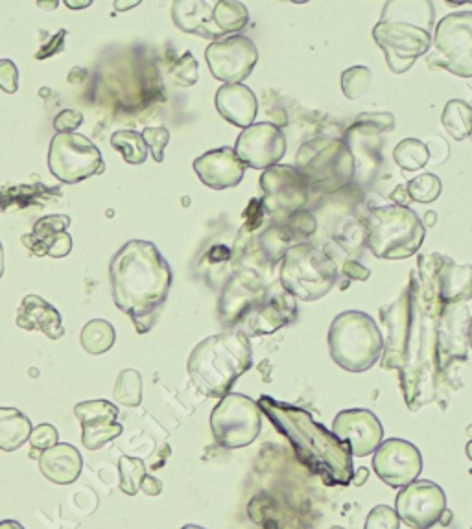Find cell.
<instances>
[{"label":"cell","instance_id":"obj_20","mask_svg":"<svg viewBox=\"0 0 472 529\" xmlns=\"http://www.w3.org/2000/svg\"><path fill=\"white\" fill-rule=\"evenodd\" d=\"M331 432L351 448L353 458H366L373 454L384 439V428L377 415L364 408L338 413L332 421Z\"/></svg>","mask_w":472,"mask_h":529},{"label":"cell","instance_id":"obj_12","mask_svg":"<svg viewBox=\"0 0 472 529\" xmlns=\"http://www.w3.org/2000/svg\"><path fill=\"white\" fill-rule=\"evenodd\" d=\"M211 430L220 447H249L262 430L259 402L240 393H229L211 413Z\"/></svg>","mask_w":472,"mask_h":529},{"label":"cell","instance_id":"obj_33","mask_svg":"<svg viewBox=\"0 0 472 529\" xmlns=\"http://www.w3.org/2000/svg\"><path fill=\"white\" fill-rule=\"evenodd\" d=\"M80 340H82V347L85 353L98 356V354L111 351V347L117 341V332H115V327L106 319H91L83 327Z\"/></svg>","mask_w":472,"mask_h":529},{"label":"cell","instance_id":"obj_11","mask_svg":"<svg viewBox=\"0 0 472 529\" xmlns=\"http://www.w3.org/2000/svg\"><path fill=\"white\" fill-rule=\"evenodd\" d=\"M432 48L430 67L472 78V12L445 15L432 34Z\"/></svg>","mask_w":472,"mask_h":529},{"label":"cell","instance_id":"obj_1","mask_svg":"<svg viewBox=\"0 0 472 529\" xmlns=\"http://www.w3.org/2000/svg\"><path fill=\"white\" fill-rule=\"evenodd\" d=\"M415 286L417 279H412L399 301L384 306L380 312L388 332L382 369H399L404 400L412 412L436 400L437 377L441 373L437 358V323L441 312L428 319V323H423L426 305L417 288V297L423 308L419 314Z\"/></svg>","mask_w":472,"mask_h":529},{"label":"cell","instance_id":"obj_14","mask_svg":"<svg viewBox=\"0 0 472 529\" xmlns=\"http://www.w3.org/2000/svg\"><path fill=\"white\" fill-rule=\"evenodd\" d=\"M419 273L417 283L437 294L441 305L471 301L472 266L469 264H456L447 257L430 255L419 259Z\"/></svg>","mask_w":472,"mask_h":529},{"label":"cell","instance_id":"obj_17","mask_svg":"<svg viewBox=\"0 0 472 529\" xmlns=\"http://www.w3.org/2000/svg\"><path fill=\"white\" fill-rule=\"evenodd\" d=\"M205 59L216 80L242 83L259 63V48L246 36H229L214 41L205 50Z\"/></svg>","mask_w":472,"mask_h":529},{"label":"cell","instance_id":"obj_37","mask_svg":"<svg viewBox=\"0 0 472 529\" xmlns=\"http://www.w3.org/2000/svg\"><path fill=\"white\" fill-rule=\"evenodd\" d=\"M113 397L126 408H137L142 402V377L137 369H124L118 373Z\"/></svg>","mask_w":472,"mask_h":529},{"label":"cell","instance_id":"obj_35","mask_svg":"<svg viewBox=\"0 0 472 529\" xmlns=\"http://www.w3.org/2000/svg\"><path fill=\"white\" fill-rule=\"evenodd\" d=\"M111 146L124 157L128 165H142L148 159V146L139 131H115L111 137Z\"/></svg>","mask_w":472,"mask_h":529},{"label":"cell","instance_id":"obj_7","mask_svg":"<svg viewBox=\"0 0 472 529\" xmlns=\"http://www.w3.org/2000/svg\"><path fill=\"white\" fill-rule=\"evenodd\" d=\"M384 336L377 321L360 310L338 314L329 329L332 360L349 373H364L380 360Z\"/></svg>","mask_w":472,"mask_h":529},{"label":"cell","instance_id":"obj_50","mask_svg":"<svg viewBox=\"0 0 472 529\" xmlns=\"http://www.w3.org/2000/svg\"><path fill=\"white\" fill-rule=\"evenodd\" d=\"M343 271H345V275L349 279H354V281H367V277L371 275V271L364 268V266H360L358 262H353V260H345L343 262Z\"/></svg>","mask_w":472,"mask_h":529},{"label":"cell","instance_id":"obj_62","mask_svg":"<svg viewBox=\"0 0 472 529\" xmlns=\"http://www.w3.org/2000/svg\"><path fill=\"white\" fill-rule=\"evenodd\" d=\"M469 139H471V142H472V131H471V135H469Z\"/></svg>","mask_w":472,"mask_h":529},{"label":"cell","instance_id":"obj_49","mask_svg":"<svg viewBox=\"0 0 472 529\" xmlns=\"http://www.w3.org/2000/svg\"><path fill=\"white\" fill-rule=\"evenodd\" d=\"M72 251V238L67 231L54 236L47 246H45V255L52 259H63Z\"/></svg>","mask_w":472,"mask_h":529},{"label":"cell","instance_id":"obj_26","mask_svg":"<svg viewBox=\"0 0 472 529\" xmlns=\"http://www.w3.org/2000/svg\"><path fill=\"white\" fill-rule=\"evenodd\" d=\"M214 104L224 120L236 128L246 130L253 126L259 113V100L255 93L244 83H225L218 91Z\"/></svg>","mask_w":472,"mask_h":529},{"label":"cell","instance_id":"obj_13","mask_svg":"<svg viewBox=\"0 0 472 529\" xmlns=\"http://www.w3.org/2000/svg\"><path fill=\"white\" fill-rule=\"evenodd\" d=\"M260 189L264 192L262 205L277 220H288L297 211H303L308 201V185L295 166L275 165L260 176Z\"/></svg>","mask_w":472,"mask_h":529},{"label":"cell","instance_id":"obj_23","mask_svg":"<svg viewBox=\"0 0 472 529\" xmlns=\"http://www.w3.org/2000/svg\"><path fill=\"white\" fill-rule=\"evenodd\" d=\"M264 292V284L255 271H240L225 284L224 294L218 305L220 321L225 327L240 325L242 321H246L251 310L259 305Z\"/></svg>","mask_w":472,"mask_h":529},{"label":"cell","instance_id":"obj_6","mask_svg":"<svg viewBox=\"0 0 472 529\" xmlns=\"http://www.w3.org/2000/svg\"><path fill=\"white\" fill-rule=\"evenodd\" d=\"M366 246L377 259L413 257L425 242V225L410 207L384 205L367 212Z\"/></svg>","mask_w":472,"mask_h":529},{"label":"cell","instance_id":"obj_16","mask_svg":"<svg viewBox=\"0 0 472 529\" xmlns=\"http://www.w3.org/2000/svg\"><path fill=\"white\" fill-rule=\"evenodd\" d=\"M447 511V496L443 489L428 480L402 487L395 498V513L401 522L412 529H430Z\"/></svg>","mask_w":472,"mask_h":529},{"label":"cell","instance_id":"obj_18","mask_svg":"<svg viewBox=\"0 0 472 529\" xmlns=\"http://www.w3.org/2000/svg\"><path fill=\"white\" fill-rule=\"evenodd\" d=\"M373 454V469L378 478L395 489L415 482L423 471V456L419 448L406 439L393 437L382 441Z\"/></svg>","mask_w":472,"mask_h":529},{"label":"cell","instance_id":"obj_46","mask_svg":"<svg viewBox=\"0 0 472 529\" xmlns=\"http://www.w3.org/2000/svg\"><path fill=\"white\" fill-rule=\"evenodd\" d=\"M28 441H30V445L37 452H45L48 448L58 445V430H56V426H52L50 423L39 424V426H34V430H32Z\"/></svg>","mask_w":472,"mask_h":529},{"label":"cell","instance_id":"obj_61","mask_svg":"<svg viewBox=\"0 0 472 529\" xmlns=\"http://www.w3.org/2000/svg\"><path fill=\"white\" fill-rule=\"evenodd\" d=\"M469 341H471V347H472V318H471V323H469Z\"/></svg>","mask_w":472,"mask_h":529},{"label":"cell","instance_id":"obj_59","mask_svg":"<svg viewBox=\"0 0 472 529\" xmlns=\"http://www.w3.org/2000/svg\"><path fill=\"white\" fill-rule=\"evenodd\" d=\"M117 6L118 10H122V8H133V6H137V2H133V4H115Z\"/></svg>","mask_w":472,"mask_h":529},{"label":"cell","instance_id":"obj_47","mask_svg":"<svg viewBox=\"0 0 472 529\" xmlns=\"http://www.w3.org/2000/svg\"><path fill=\"white\" fill-rule=\"evenodd\" d=\"M0 89L8 95L19 91V69L12 59H0Z\"/></svg>","mask_w":472,"mask_h":529},{"label":"cell","instance_id":"obj_34","mask_svg":"<svg viewBox=\"0 0 472 529\" xmlns=\"http://www.w3.org/2000/svg\"><path fill=\"white\" fill-rule=\"evenodd\" d=\"M441 122L450 137L456 141H465L472 131V106L465 100H450L443 109Z\"/></svg>","mask_w":472,"mask_h":529},{"label":"cell","instance_id":"obj_27","mask_svg":"<svg viewBox=\"0 0 472 529\" xmlns=\"http://www.w3.org/2000/svg\"><path fill=\"white\" fill-rule=\"evenodd\" d=\"M15 323L19 329L30 332L39 330L50 340H61L65 336L61 314L39 295L30 294L24 297L23 303L17 310Z\"/></svg>","mask_w":472,"mask_h":529},{"label":"cell","instance_id":"obj_53","mask_svg":"<svg viewBox=\"0 0 472 529\" xmlns=\"http://www.w3.org/2000/svg\"><path fill=\"white\" fill-rule=\"evenodd\" d=\"M367 476H369V471H367L366 467H362V469H358V472L354 471V476H353L354 485H358V487H362V485H364V483L367 482Z\"/></svg>","mask_w":472,"mask_h":529},{"label":"cell","instance_id":"obj_5","mask_svg":"<svg viewBox=\"0 0 472 529\" xmlns=\"http://www.w3.org/2000/svg\"><path fill=\"white\" fill-rule=\"evenodd\" d=\"M253 365V349L248 334L222 332L200 341L187 362L190 380L201 395L224 399L236 380Z\"/></svg>","mask_w":472,"mask_h":529},{"label":"cell","instance_id":"obj_40","mask_svg":"<svg viewBox=\"0 0 472 529\" xmlns=\"http://www.w3.org/2000/svg\"><path fill=\"white\" fill-rule=\"evenodd\" d=\"M294 236L286 227H272L260 238V251L268 259V262H277L284 259L286 251L290 249V240Z\"/></svg>","mask_w":472,"mask_h":529},{"label":"cell","instance_id":"obj_19","mask_svg":"<svg viewBox=\"0 0 472 529\" xmlns=\"http://www.w3.org/2000/svg\"><path fill=\"white\" fill-rule=\"evenodd\" d=\"M235 153L246 168L268 170L283 161L286 137L272 122H259L238 135Z\"/></svg>","mask_w":472,"mask_h":529},{"label":"cell","instance_id":"obj_51","mask_svg":"<svg viewBox=\"0 0 472 529\" xmlns=\"http://www.w3.org/2000/svg\"><path fill=\"white\" fill-rule=\"evenodd\" d=\"M141 489L144 491V494H148V496H159L161 491H163V482L157 480L155 476L146 474L144 480H142Z\"/></svg>","mask_w":472,"mask_h":529},{"label":"cell","instance_id":"obj_43","mask_svg":"<svg viewBox=\"0 0 472 529\" xmlns=\"http://www.w3.org/2000/svg\"><path fill=\"white\" fill-rule=\"evenodd\" d=\"M142 139L148 146V152L154 155L155 163L165 161V150L170 142V131L159 126V128H146L142 131Z\"/></svg>","mask_w":472,"mask_h":529},{"label":"cell","instance_id":"obj_29","mask_svg":"<svg viewBox=\"0 0 472 529\" xmlns=\"http://www.w3.org/2000/svg\"><path fill=\"white\" fill-rule=\"evenodd\" d=\"M83 459L80 450L69 443H58L39 456V471L48 482L71 485L80 478Z\"/></svg>","mask_w":472,"mask_h":529},{"label":"cell","instance_id":"obj_9","mask_svg":"<svg viewBox=\"0 0 472 529\" xmlns=\"http://www.w3.org/2000/svg\"><path fill=\"white\" fill-rule=\"evenodd\" d=\"M338 279L334 260L310 244L292 246L284 255L281 286L295 299L312 303L329 294Z\"/></svg>","mask_w":472,"mask_h":529},{"label":"cell","instance_id":"obj_52","mask_svg":"<svg viewBox=\"0 0 472 529\" xmlns=\"http://www.w3.org/2000/svg\"><path fill=\"white\" fill-rule=\"evenodd\" d=\"M391 201H393L395 205H399V207H408V205L412 203V198H410V194H408V189H406L404 185H399L397 189L393 190Z\"/></svg>","mask_w":472,"mask_h":529},{"label":"cell","instance_id":"obj_63","mask_svg":"<svg viewBox=\"0 0 472 529\" xmlns=\"http://www.w3.org/2000/svg\"><path fill=\"white\" fill-rule=\"evenodd\" d=\"M331 529H334V528H331ZM338 529H343V528H340V526H338Z\"/></svg>","mask_w":472,"mask_h":529},{"label":"cell","instance_id":"obj_48","mask_svg":"<svg viewBox=\"0 0 472 529\" xmlns=\"http://www.w3.org/2000/svg\"><path fill=\"white\" fill-rule=\"evenodd\" d=\"M83 124V115L78 109H63L54 118V128L58 133H74Z\"/></svg>","mask_w":472,"mask_h":529},{"label":"cell","instance_id":"obj_31","mask_svg":"<svg viewBox=\"0 0 472 529\" xmlns=\"http://www.w3.org/2000/svg\"><path fill=\"white\" fill-rule=\"evenodd\" d=\"M69 225H71V218L65 216V214L45 216V218L37 220L32 235L24 236L23 242L32 249L34 255L45 257V246L54 236L59 235V233H65L69 229Z\"/></svg>","mask_w":472,"mask_h":529},{"label":"cell","instance_id":"obj_15","mask_svg":"<svg viewBox=\"0 0 472 529\" xmlns=\"http://www.w3.org/2000/svg\"><path fill=\"white\" fill-rule=\"evenodd\" d=\"M395 128L393 113H362L347 130L345 144L353 153L354 166L360 176L371 177L382 161L380 135Z\"/></svg>","mask_w":472,"mask_h":529},{"label":"cell","instance_id":"obj_8","mask_svg":"<svg viewBox=\"0 0 472 529\" xmlns=\"http://www.w3.org/2000/svg\"><path fill=\"white\" fill-rule=\"evenodd\" d=\"M297 172L305 177L308 190L334 194L356 176L353 153L342 139L319 137L305 142L297 152Z\"/></svg>","mask_w":472,"mask_h":529},{"label":"cell","instance_id":"obj_55","mask_svg":"<svg viewBox=\"0 0 472 529\" xmlns=\"http://www.w3.org/2000/svg\"><path fill=\"white\" fill-rule=\"evenodd\" d=\"M425 224L426 225H434L436 224L437 222V214L436 212H426V216H425ZM423 224V225H425Z\"/></svg>","mask_w":472,"mask_h":529},{"label":"cell","instance_id":"obj_54","mask_svg":"<svg viewBox=\"0 0 472 529\" xmlns=\"http://www.w3.org/2000/svg\"><path fill=\"white\" fill-rule=\"evenodd\" d=\"M0 529H24L17 520H0Z\"/></svg>","mask_w":472,"mask_h":529},{"label":"cell","instance_id":"obj_30","mask_svg":"<svg viewBox=\"0 0 472 529\" xmlns=\"http://www.w3.org/2000/svg\"><path fill=\"white\" fill-rule=\"evenodd\" d=\"M34 426L17 408H0V450L15 452L30 439Z\"/></svg>","mask_w":472,"mask_h":529},{"label":"cell","instance_id":"obj_22","mask_svg":"<svg viewBox=\"0 0 472 529\" xmlns=\"http://www.w3.org/2000/svg\"><path fill=\"white\" fill-rule=\"evenodd\" d=\"M74 415L82 424V445L87 450H100L124 432L117 406L107 400L80 402L74 406Z\"/></svg>","mask_w":472,"mask_h":529},{"label":"cell","instance_id":"obj_2","mask_svg":"<svg viewBox=\"0 0 472 529\" xmlns=\"http://www.w3.org/2000/svg\"><path fill=\"white\" fill-rule=\"evenodd\" d=\"M109 281L118 310L130 316L137 334H148L172 286V270L161 251L152 242L130 240L109 262Z\"/></svg>","mask_w":472,"mask_h":529},{"label":"cell","instance_id":"obj_25","mask_svg":"<svg viewBox=\"0 0 472 529\" xmlns=\"http://www.w3.org/2000/svg\"><path fill=\"white\" fill-rule=\"evenodd\" d=\"M297 316V301L284 288L268 290L262 295L259 305L251 310L246 323L251 334H273L286 325H290Z\"/></svg>","mask_w":472,"mask_h":529},{"label":"cell","instance_id":"obj_10","mask_svg":"<svg viewBox=\"0 0 472 529\" xmlns=\"http://www.w3.org/2000/svg\"><path fill=\"white\" fill-rule=\"evenodd\" d=\"M48 170L61 183L78 185L102 174L106 163L95 142L80 133H56L48 150Z\"/></svg>","mask_w":472,"mask_h":529},{"label":"cell","instance_id":"obj_57","mask_svg":"<svg viewBox=\"0 0 472 529\" xmlns=\"http://www.w3.org/2000/svg\"><path fill=\"white\" fill-rule=\"evenodd\" d=\"M69 8H83V6H91V2H83V4H72V2H67Z\"/></svg>","mask_w":472,"mask_h":529},{"label":"cell","instance_id":"obj_38","mask_svg":"<svg viewBox=\"0 0 472 529\" xmlns=\"http://www.w3.org/2000/svg\"><path fill=\"white\" fill-rule=\"evenodd\" d=\"M118 472H120V491L128 496H135L141 491V483L146 476V465L141 458L120 456L118 459Z\"/></svg>","mask_w":472,"mask_h":529},{"label":"cell","instance_id":"obj_42","mask_svg":"<svg viewBox=\"0 0 472 529\" xmlns=\"http://www.w3.org/2000/svg\"><path fill=\"white\" fill-rule=\"evenodd\" d=\"M170 76H172V82L179 85V87H183V89L196 85L198 78H200V74H198V61L194 59V56L190 52H185L174 63V67L170 69Z\"/></svg>","mask_w":472,"mask_h":529},{"label":"cell","instance_id":"obj_45","mask_svg":"<svg viewBox=\"0 0 472 529\" xmlns=\"http://www.w3.org/2000/svg\"><path fill=\"white\" fill-rule=\"evenodd\" d=\"M286 229L292 236H310L316 233L318 229V220L310 211H297L288 218Z\"/></svg>","mask_w":472,"mask_h":529},{"label":"cell","instance_id":"obj_56","mask_svg":"<svg viewBox=\"0 0 472 529\" xmlns=\"http://www.w3.org/2000/svg\"><path fill=\"white\" fill-rule=\"evenodd\" d=\"M4 275V249H2V242H0V279Z\"/></svg>","mask_w":472,"mask_h":529},{"label":"cell","instance_id":"obj_64","mask_svg":"<svg viewBox=\"0 0 472 529\" xmlns=\"http://www.w3.org/2000/svg\"><path fill=\"white\" fill-rule=\"evenodd\" d=\"M472 529V528H471Z\"/></svg>","mask_w":472,"mask_h":529},{"label":"cell","instance_id":"obj_21","mask_svg":"<svg viewBox=\"0 0 472 529\" xmlns=\"http://www.w3.org/2000/svg\"><path fill=\"white\" fill-rule=\"evenodd\" d=\"M469 323L471 314L465 303L443 306L437 323V358L441 371L452 362L467 360Z\"/></svg>","mask_w":472,"mask_h":529},{"label":"cell","instance_id":"obj_4","mask_svg":"<svg viewBox=\"0 0 472 529\" xmlns=\"http://www.w3.org/2000/svg\"><path fill=\"white\" fill-rule=\"evenodd\" d=\"M434 4L426 0H390L373 28L391 72L404 74L432 48Z\"/></svg>","mask_w":472,"mask_h":529},{"label":"cell","instance_id":"obj_36","mask_svg":"<svg viewBox=\"0 0 472 529\" xmlns=\"http://www.w3.org/2000/svg\"><path fill=\"white\" fill-rule=\"evenodd\" d=\"M393 161L401 166L404 172H417L425 168L430 161L426 142L419 139H404L395 146Z\"/></svg>","mask_w":472,"mask_h":529},{"label":"cell","instance_id":"obj_24","mask_svg":"<svg viewBox=\"0 0 472 529\" xmlns=\"http://www.w3.org/2000/svg\"><path fill=\"white\" fill-rule=\"evenodd\" d=\"M194 172L209 189L227 190L233 189L244 179L246 165L238 159L233 148L224 146L200 155L194 161Z\"/></svg>","mask_w":472,"mask_h":529},{"label":"cell","instance_id":"obj_32","mask_svg":"<svg viewBox=\"0 0 472 529\" xmlns=\"http://www.w3.org/2000/svg\"><path fill=\"white\" fill-rule=\"evenodd\" d=\"M249 23V12L246 4L238 0H218L214 2V24L220 34L229 37L244 30Z\"/></svg>","mask_w":472,"mask_h":529},{"label":"cell","instance_id":"obj_3","mask_svg":"<svg viewBox=\"0 0 472 529\" xmlns=\"http://www.w3.org/2000/svg\"><path fill=\"white\" fill-rule=\"evenodd\" d=\"M260 412L288 439L303 467L318 476L325 485L345 487L353 483L351 448L342 443L329 428L316 423L303 408L262 395Z\"/></svg>","mask_w":472,"mask_h":529},{"label":"cell","instance_id":"obj_60","mask_svg":"<svg viewBox=\"0 0 472 529\" xmlns=\"http://www.w3.org/2000/svg\"><path fill=\"white\" fill-rule=\"evenodd\" d=\"M181 529H205L201 528V526H196V524H187V526H183Z\"/></svg>","mask_w":472,"mask_h":529},{"label":"cell","instance_id":"obj_28","mask_svg":"<svg viewBox=\"0 0 472 529\" xmlns=\"http://www.w3.org/2000/svg\"><path fill=\"white\" fill-rule=\"evenodd\" d=\"M172 19L185 34L220 41L224 36L214 24V2L207 0H177L172 4Z\"/></svg>","mask_w":472,"mask_h":529},{"label":"cell","instance_id":"obj_39","mask_svg":"<svg viewBox=\"0 0 472 529\" xmlns=\"http://www.w3.org/2000/svg\"><path fill=\"white\" fill-rule=\"evenodd\" d=\"M373 72L367 67H351L342 74V91L343 95L347 96L349 100H360L369 93L371 85H373Z\"/></svg>","mask_w":472,"mask_h":529},{"label":"cell","instance_id":"obj_58","mask_svg":"<svg viewBox=\"0 0 472 529\" xmlns=\"http://www.w3.org/2000/svg\"><path fill=\"white\" fill-rule=\"evenodd\" d=\"M465 452H467V458L471 459L472 461V439L467 443V447H465Z\"/></svg>","mask_w":472,"mask_h":529},{"label":"cell","instance_id":"obj_44","mask_svg":"<svg viewBox=\"0 0 472 529\" xmlns=\"http://www.w3.org/2000/svg\"><path fill=\"white\" fill-rule=\"evenodd\" d=\"M401 520L390 506L373 507L367 515L364 529H399Z\"/></svg>","mask_w":472,"mask_h":529},{"label":"cell","instance_id":"obj_41","mask_svg":"<svg viewBox=\"0 0 472 529\" xmlns=\"http://www.w3.org/2000/svg\"><path fill=\"white\" fill-rule=\"evenodd\" d=\"M406 189H408V194H410L412 201L432 203V201H436L441 196L443 185H441L439 177L426 172V174H421V176L413 177L412 181L406 185Z\"/></svg>","mask_w":472,"mask_h":529}]
</instances>
